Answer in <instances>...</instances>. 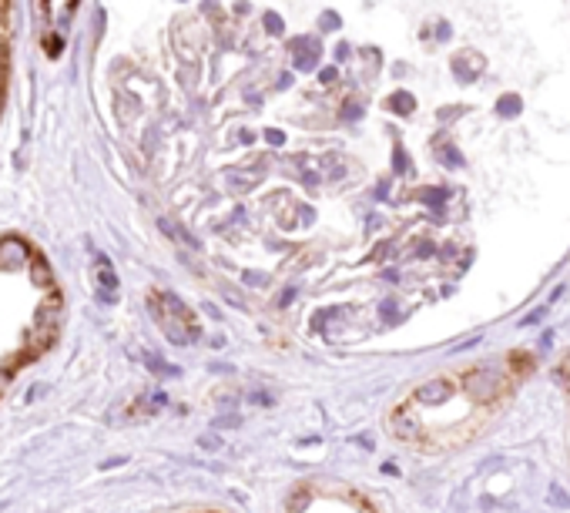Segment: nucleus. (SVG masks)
<instances>
[{
    "label": "nucleus",
    "mask_w": 570,
    "mask_h": 513,
    "mask_svg": "<svg viewBox=\"0 0 570 513\" xmlns=\"http://www.w3.org/2000/svg\"><path fill=\"white\" fill-rule=\"evenodd\" d=\"M148 305H151V316L158 322V329L165 332V339L174 342V346H188V342H195L201 336L199 326H195L191 309H188L178 295H172V292L151 295Z\"/></svg>",
    "instance_id": "nucleus-1"
},
{
    "label": "nucleus",
    "mask_w": 570,
    "mask_h": 513,
    "mask_svg": "<svg viewBox=\"0 0 570 513\" xmlns=\"http://www.w3.org/2000/svg\"><path fill=\"white\" fill-rule=\"evenodd\" d=\"M464 386L470 396H477V399H493V396L500 393V386H504V369H473V372H466L464 376Z\"/></svg>",
    "instance_id": "nucleus-2"
},
{
    "label": "nucleus",
    "mask_w": 570,
    "mask_h": 513,
    "mask_svg": "<svg viewBox=\"0 0 570 513\" xmlns=\"http://www.w3.org/2000/svg\"><path fill=\"white\" fill-rule=\"evenodd\" d=\"M94 282H98V295H101L105 303H115V299H118V276H115V269H111L105 259H98V265H94Z\"/></svg>",
    "instance_id": "nucleus-3"
},
{
    "label": "nucleus",
    "mask_w": 570,
    "mask_h": 513,
    "mask_svg": "<svg viewBox=\"0 0 570 513\" xmlns=\"http://www.w3.org/2000/svg\"><path fill=\"white\" fill-rule=\"evenodd\" d=\"M30 262V252L21 238H4L0 242V265H7V269H24Z\"/></svg>",
    "instance_id": "nucleus-4"
},
{
    "label": "nucleus",
    "mask_w": 570,
    "mask_h": 513,
    "mask_svg": "<svg viewBox=\"0 0 570 513\" xmlns=\"http://www.w3.org/2000/svg\"><path fill=\"white\" fill-rule=\"evenodd\" d=\"M447 396H450V382L447 380H430L416 389V399L426 403V406H439V403H447Z\"/></svg>",
    "instance_id": "nucleus-5"
},
{
    "label": "nucleus",
    "mask_w": 570,
    "mask_h": 513,
    "mask_svg": "<svg viewBox=\"0 0 570 513\" xmlns=\"http://www.w3.org/2000/svg\"><path fill=\"white\" fill-rule=\"evenodd\" d=\"M292 47H295V67H299V71H312V67H316V61H319V44H316V40L302 38V40H295Z\"/></svg>",
    "instance_id": "nucleus-6"
},
{
    "label": "nucleus",
    "mask_w": 570,
    "mask_h": 513,
    "mask_svg": "<svg viewBox=\"0 0 570 513\" xmlns=\"http://www.w3.org/2000/svg\"><path fill=\"white\" fill-rule=\"evenodd\" d=\"M389 430H393L399 440H420V426H416V420H413L406 409L393 413V423H389Z\"/></svg>",
    "instance_id": "nucleus-7"
},
{
    "label": "nucleus",
    "mask_w": 570,
    "mask_h": 513,
    "mask_svg": "<svg viewBox=\"0 0 570 513\" xmlns=\"http://www.w3.org/2000/svg\"><path fill=\"white\" fill-rule=\"evenodd\" d=\"M57 316H61V299H47V303L38 309V326H40V329L54 332V326H57Z\"/></svg>",
    "instance_id": "nucleus-8"
},
{
    "label": "nucleus",
    "mask_w": 570,
    "mask_h": 513,
    "mask_svg": "<svg viewBox=\"0 0 570 513\" xmlns=\"http://www.w3.org/2000/svg\"><path fill=\"white\" fill-rule=\"evenodd\" d=\"M30 265V278L38 282L40 289H51V282H54V276H51V265L47 262H40V259H34V262H27Z\"/></svg>",
    "instance_id": "nucleus-9"
},
{
    "label": "nucleus",
    "mask_w": 570,
    "mask_h": 513,
    "mask_svg": "<svg viewBox=\"0 0 570 513\" xmlns=\"http://www.w3.org/2000/svg\"><path fill=\"white\" fill-rule=\"evenodd\" d=\"M420 201L426 205H433V209H443V201H447V188H420Z\"/></svg>",
    "instance_id": "nucleus-10"
},
{
    "label": "nucleus",
    "mask_w": 570,
    "mask_h": 513,
    "mask_svg": "<svg viewBox=\"0 0 570 513\" xmlns=\"http://www.w3.org/2000/svg\"><path fill=\"white\" fill-rule=\"evenodd\" d=\"M145 363L151 366V372H155V376H178V369L168 366V363H165V359H158V355L148 353V355H145Z\"/></svg>",
    "instance_id": "nucleus-11"
},
{
    "label": "nucleus",
    "mask_w": 570,
    "mask_h": 513,
    "mask_svg": "<svg viewBox=\"0 0 570 513\" xmlns=\"http://www.w3.org/2000/svg\"><path fill=\"white\" fill-rule=\"evenodd\" d=\"M389 107H393V111H396V115H410L413 111V98L410 94H393V98H389Z\"/></svg>",
    "instance_id": "nucleus-12"
},
{
    "label": "nucleus",
    "mask_w": 570,
    "mask_h": 513,
    "mask_svg": "<svg viewBox=\"0 0 570 513\" xmlns=\"http://www.w3.org/2000/svg\"><path fill=\"white\" fill-rule=\"evenodd\" d=\"M497 111H500V118H517V115H520V98H504V101L497 105Z\"/></svg>",
    "instance_id": "nucleus-13"
},
{
    "label": "nucleus",
    "mask_w": 570,
    "mask_h": 513,
    "mask_svg": "<svg viewBox=\"0 0 570 513\" xmlns=\"http://www.w3.org/2000/svg\"><path fill=\"white\" fill-rule=\"evenodd\" d=\"M266 27H268V34H282V30H285L279 13H266Z\"/></svg>",
    "instance_id": "nucleus-14"
},
{
    "label": "nucleus",
    "mask_w": 570,
    "mask_h": 513,
    "mask_svg": "<svg viewBox=\"0 0 570 513\" xmlns=\"http://www.w3.org/2000/svg\"><path fill=\"white\" fill-rule=\"evenodd\" d=\"M443 161H447L450 168H460V165H464V158L456 155V148H443Z\"/></svg>",
    "instance_id": "nucleus-15"
},
{
    "label": "nucleus",
    "mask_w": 570,
    "mask_h": 513,
    "mask_svg": "<svg viewBox=\"0 0 570 513\" xmlns=\"http://www.w3.org/2000/svg\"><path fill=\"white\" fill-rule=\"evenodd\" d=\"M343 118L345 121H359V118H362V105H353V101H349V105L343 107Z\"/></svg>",
    "instance_id": "nucleus-16"
},
{
    "label": "nucleus",
    "mask_w": 570,
    "mask_h": 513,
    "mask_svg": "<svg viewBox=\"0 0 570 513\" xmlns=\"http://www.w3.org/2000/svg\"><path fill=\"white\" fill-rule=\"evenodd\" d=\"M245 282H249V286H266L268 276H262V272H245Z\"/></svg>",
    "instance_id": "nucleus-17"
},
{
    "label": "nucleus",
    "mask_w": 570,
    "mask_h": 513,
    "mask_svg": "<svg viewBox=\"0 0 570 513\" xmlns=\"http://www.w3.org/2000/svg\"><path fill=\"white\" fill-rule=\"evenodd\" d=\"M550 500H557V507H570L567 493H564V490H560V487H554V490H550Z\"/></svg>",
    "instance_id": "nucleus-18"
},
{
    "label": "nucleus",
    "mask_w": 570,
    "mask_h": 513,
    "mask_svg": "<svg viewBox=\"0 0 570 513\" xmlns=\"http://www.w3.org/2000/svg\"><path fill=\"white\" fill-rule=\"evenodd\" d=\"M336 74H339L336 67H322V71H319V81H322V84H332V81H336Z\"/></svg>",
    "instance_id": "nucleus-19"
},
{
    "label": "nucleus",
    "mask_w": 570,
    "mask_h": 513,
    "mask_svg": "<svg viewBox=\"0 0 570 513\" xmlns=\"http://www.w3.org/2000/svg\"><path fill=\"white\" fill-rule=\"evenodd\" d=\"M322 27H326V30H336V27H339V17H336V13H322Z\"/></svg>",
    "instance_id": "nucleus-20"
},
{
    "label": "nucleus",
    "mask_w": 570,
    "mask_h": 513,
    "mask_svg": "<svg viewBox=\"0 0 570 513\" xmlns=\"http://www.w3.org/2000/svg\"><path fill=\"white\" fill-rule=\"evenodd\" d=\"M396 171L403 175V171H410V158H406V151H396Z\"/></svg>",
    "instance_id": "nucleus-21"
},
{
    "label": "nucleus",
    "mask_w": 570,
    "mask_h": 513,
    "mask_svg": "<svg viewBox=\"0 0 570 513\" xmlns=\"http://www.w3.org/2000/svg\"><path fill=\"white\" fill-rule=\"evenodd\" d=\"M416 255H420V259L433 255V242H420V245H416Z\"/></svg>",
    "instance_id": "nucleus-22"
},
{
    "label": "nucleus",
    "mask_w": 570,
    "mask_h": 513,
    "mask_svg": "<svg viewBox=\"0 0 570 513\" xmlns=\"http://www.w3.org/2000/svg\"><path fill=\"white\" fill-rule=\"evenodd\" d=\"M266 138H268V145H282V141H285V134H282V132H272V128L266 132Z\"/></svg>",
    "instance_id": "nucleus-23"
},
{
    "label": "nucleus",
    "mask_w": 570,
    "mask_h": 513,
    "mask_svg": "<svg viewBox=\"0 0 570 513\" xmlns=\"http://www.w3.org/2000/svg\"><path fill=\"white\" fill-rule=\"evenodd\" d=\"M302 182H305V188H316V184H319V175H316V171H305Z\"/></svg>",
    "instance_id": "nucleus-24"
},
{
    "label": "nucleus",
    "mask_w": 570,
    "mask_h": 513,
    "mask_svg": "<svg viewBox=\"0 0 570 513\" xmlns=\"http://www.w3.org/2000/svg\"><path fill=\"white\" fill-rule=\"evenodd\" d=\"M292 299H295V289H285L282 292V299H279V305H289Z\"/></svg>",
    "instance_id": "nucleus-25"
},
{
    "label": "nucleus",
    "mask_w": 570,
    "mask_h": 513,
    "mask_svg": "<svg viewBox=\"0 0 570 513\" xmlns=\"http://www.w3.org/2000/svg\"><path fill=\"white\" fill-rule=\"evenodd\" d=\"M437 38H443V40L450 38V24H439V27H437Z\"/></svg>",
    "instance_id": "nucleus-26"
},
{
    "label": "nucleus",
    "mask_w": 570,
    "mask_h": 513,
    "mask_svg": "<svg viewBox=\"0 0 570 513\" xmlns=\"http://www.w3.org/2000/svg\"><path fill=\"white\" fill-rule=\"evenodd\" d=\"M336 57H339V61H343V57H349V47H345V44H339V47H336Z\"/></svg>",
    "instance_id": "nucleus-27"
}]
</instances>
